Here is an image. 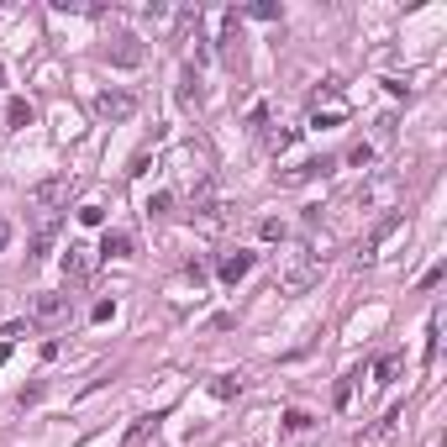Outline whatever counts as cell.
Instances as JSON below:
<instances>
[{"label": "cell", "mask_w": 447, "mask_h": 447, "mask_svg": "<svg viewBox=\"0 0 447 447\" xmlns=\"http://www.w3.org/2000/svg\"><path fill=\"white\" fill-rule=\"evenodd\" d=\"M311 284H321V258L290 253V258H284V274H279V295H306Z\"/></svg>", "instance_id": "cell-1"}, {"label": "cell", "mask_w": 447, "mask_h": 447, "mask_svg": "<svg viewBox=\"0 0 447 447\" xmlns=\"http://www.w3.org/2000/svg\"><path fill=\"white\" fill-rule=\"evenodd\" d=\"M405 226H411V221H405V211H389L384 221H379L374 232L363 237V247H358V258H363V263L384 258V247H389V242H400V237H405Z\"/></svg>", "instance_id": "cell-2"}, {"label": "cell", "mask_w": 447, "mask_h": 447, "mask_svg": "<svg viewBox=\"0 0 447 447\" xmlns=\"http://www.w3.org/2000/svg\"><path fill=\"white\" fill-rule=\"evenodd\" d=\"M69 195H74V179L69 174H53V179H42V185L32 189V205L42 216H58V205H69Z\"/></svg>", "instance_id": "cell-3"}, {"label": "cell", "mask_w": 447, "mask_h": 447, "mask_svg": "<svg viewBox=\"0 0 447 447\" xmlns=\"http://www.w3.org/2000/svg\"><path fill=\"white\" fill-rule=\"evenodd\" d=\"M95 116H100V121H127V116H137V95L106 90L100 100H95Z\"/></svg>", "instance_id": "cell-4"}, {"label": "cell", "mask_w": 447, "mask_h": 447, "mask_svg": "<svg viewBox=\"0 0 447 447\" xmlns=\"http://www.w3.org/2000/svg\"><path fill=\"white\" fill-rule=\"evenodd\" d=\"M90 269H95V253L84 242H69V253H63V279L84 284V279H90Z\"/></svg>", "instance_id": "cell-5"}, {"label": "cell", "mask_w": 447, "mask_h": 447, "mask_svg": "<svg viewBox=\"0 0 447 447\" xmlns=\"http://www.w3.org/2000/svg\"><path fill=\"white\" fill-rule=\"evenodd\" d=\"M195 226H201V232H221L226 226V205L216 201L211 189H201V201H195Z\"/></svg>", "instance_id": "cell-6"}, {"label": "cell", "mask_w": 447, "mask_h": 447, "mask_svg": "<svg viewBox=\"0 0 447 447\" xmlns=\"http://www.w3.org/2000/svg\"><path fill=\"white\" fill-rule=\"evenodd\" d=\"M395 189H400V179L384 174V179H368L363 189H358V205H379V201H395Z\"/></svg>", "instance_id": "cell-7"}, {"label": "cell", "mask_w": 447, "mask_h": 447, "mask_svg": "<svg viewBox=\"0 0 447 447\" xmlns=\"http://www.w3.org/2000/svg\"><path fill=\"white\" fill-rule=\"evenodd\" d=\"M247 274H253V253H242V247H237V253H226V258H221V279H226V284L247 279Z\"/></svg>", "instance_id": "cell-8"}, {"label": "cell", "mask_w": 447, "mask_h": 447, "mask_svg": "<svg viewBox=\"0 0 447 447\" xmlns=\"http://www.w3.org/2000/svg\"><path fill=\"white\" fill-rule=\"evenodd\" d=\"M211 22H216V47L232 53V47H237V11H216Z\"/></svg>", "instance_id": "cell-9"}, {"label": "cell", "mask_w": 447, "mask_h": 447, "mask_svg": "<svg viewBox=\"0 0 447 447\" xmlns=\"http://www.w3.org/2000/svg\"><path fill=\"white\" fill-rule=\"evenodd\" d=\"M63 311H69L63 295H37V300H32V321H58Z\"/></svg>", "instance_id": "cell-10"}, {"label": "cell", "mask_w": 447, "mask_h": 447, "mask_svg": "<svg viewBox=\"0 0 447 447\" xmlns=\"http://www.w3.org/2000/svg\"><path fill=\"white\" fill-rule=\"evenodd\" d=\"M327 158H311V164H295V168H284L279 174V185H306V179H316V174H327Z\"/></svg>", "instance_id": "cell-11"}, {"label": "cell", "mask_w": 447, "mask_h": 447, "mask_svg": "<svg viewBox=\"0 0 447 447\" xmlns=\"http://www.w3.org/2000/svg\"><path fill=\"white\" fill-rule=\"evenodd\" d=\"M337 121H347V106H342L337 95H331L327 106H316V116H311V127H337Z\"/></svg>", "instance_id": "cell-12"}, {"label": "cell", "mask_w": 447, "mask_h": 447, "mask_svg": "<svg viewBox=\"0 0 447 447\" xmlns=\"http://www.w3.org/2000/svg\"><path fill=\"white\" fill-rule=\"evenodd\" d=\"M358 379H363L358 368H353V374H342V379H337V389H331V405H337V411H347V405H353V389H358Z\"/></svg>", "instance_id": "cell-13"}, {"label": "cell", "mask_w": 447, "mask_h": 447, "mask_svg": "<svg viewBox=\"0 0 447 447\" xmlns=\"http://www.w3.org/2000/svg\"><path fill=\"white\" fill-rule=\"evenodd\" d=\"M111 63H142V47H137V37H116V47H111Z\"/></svg>", "instance_id": "cell-14"}, {"label": "cell", "mask_w": 447, "mask_h": 447, "mask_svg": "<svg viewBox=\"0 0 447 447\" xmlns=\"http://www.w3.org/2000/svg\"><path fill=\"white\" fill-rule=\"evenodd\" d=\"M100 253H106V258H127V253H132V237H127V232H106Z\"/></svg>", "instance_id": "cell-15"}, {"label": "cell", "mask_w": 447, "mask_h": 447, "mask_svg": "<svg viewBox=\"0 0 447 447\" xmlns=\"http://www.w3.org/2000/svg\"><path fill=\"white\" fill-rule=\"evenodd\" d=\"M395 127H400V121H395V111H389V116H379V132H374V148H389V142H395Z\"/></svg>", "instance_id": "cell-16"}, {"label": "cell", "mask_w": 447, "mask_h": 447, "mask_svg": "<svg viewBox=\"0 0 447 447\" xmlns=\"http://www.w3.org/2000/svg\"><path fill=\"white\" fill-rule=\"evenodd\" d=\"M395 374H400V358H395V353H389V358H379V363H374V384H389Z\"/></svg>", "instance_id": "cell-17"}, {"label": "cell", "mask_w": 447, "mask_h": 447, "mask_svg": "<svg viewBox=\"0 0 447 447\" xmlns=\"http://www.w3.org/2000/svg\"><path fill=\"white\" fill-rule=\"evenodd\" d=\"M374 158H379V148H374V142H358L353 153H347V164H353V168H368Z\"/></svg>", "instance_id": "cell-18"}, {"label": "cell", "mask_w": 447, "mask_h": 447, "mask_svg": "<svg viewBox=\"0 0 447 447\" xmlns=\"http://www.w3.org/2000/svg\"><path fill=\"white\" fill-rule=\"evenodd\" d=\"M284 432H290V437L295 432H311V416L306 411H284Z\"/></svg>", "instance_id": "cell-19"}, {"label": "cell", "mask_w": 447, "mask_h": 447, "mask_svg": "<svg viewBox=\"0 0 447 447\" xmlns=\"http://www.w3.org/2000/svg\"><path fill=\"white\" fill-rule=\"evenodd\" d=\"M6 121H11V127H26V121H32V106H26V100H11V111H6Z\"/></svg>", "instance_id": "cell-20"}, {"label": "cell", "mask_w": 447, "mask_h": 447, "mask_svg": "<svg viewBox=\"0 0 447 447\" xmlns=\"http://www.w3.org/2000/svg\"><path fill=\"white\" fill-rule=\"evenodd\" d=\"M295 137H300V132H274V137H269V148H274V153H290V148H295Z\"/></svg>", "instance_id": "cell-21"}, {"label": "cell", "mask_w": 447, "mask_h": 447, "mask_svg": "<svg viewBox=\"0 0 447 447\" xmlns=\"http://www.w3.org/2000/svg\"><path fill=\"white\" fill-rule=\"evenodd\" d=\"M211 395H216V400H232V395H237V379H232V374H221V379L211 384Z\"/></svg>", "instance_id": "cell-22"}, {"label": "cell", "mask_w": 447, "mask_h": 447, "mask_svg": "<svg viewBox=\"0 0 447 447\" xmlns=\"http://www.w3.org/2000/svg\"><path fill=\"white\" fill-rule=\"evenodd\" d=\"M258 237H263V242H279V237H284V221H274V216H269V221L258 226Z\"/></svg>", "instance_id": "cell-23"}, {"label": "cell", "mask_w": 447, "mask_h": 447, "mask_svg": "<svg viewBox=\"0 0 447 447\" xmlns=\"http://www.w3.org/2000/svg\"><path fill=\"white\" fill-rule=\"evenodd\" d=\"M179 100H185V106H201V84H195V79H185V90H179Z\"/></svg>", "instance_id": "cell-24"}, {"label": "cell", "mask_w": 447, "mask_h": 447, "mask_svg": "<svg viewBox=\"0 0 447 447\" xmlns=\"http://www.w3.org/2000/svg\"><path fill=\"white\" fill-rule=\"evenodd\" d=\"M100 216H106L100 205H84V211H79V221H84V226H100Z\"/></svg>", "instance_id": "cell-25"}, {"label": "cell", "mask_w": 447, "mask_h": 447, "mask_svg": "<svg viewBox=\"0 0 447 447\" xmlns=\"http://www.w3.org/2000/svg\"><path fill=\"white\" fill-rule=\"evenodd\" d=\"M6 242H11V221H0V253H6Z\"/></svg>", "instance_id": "cell-26"}]
</instances>
